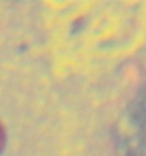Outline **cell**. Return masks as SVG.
Listing matches in <instances>:
<instances>
[{
	"instance_id": "6da1fadb",
	"label": "cell",
	"mask_w": 146,
	"mask_h": 156,
	"mask_svg": "<svg viewBox=\"0 0 146 156\" xmlns=\"http://www.w3.org/2000/svg\"><path fill=\"white\" fill-rule=\"evenodd\" d=\"M4 140H6V132H4V128L2 125V122H0V151L4 146Z\"/></svg>"
}]
</instances>
